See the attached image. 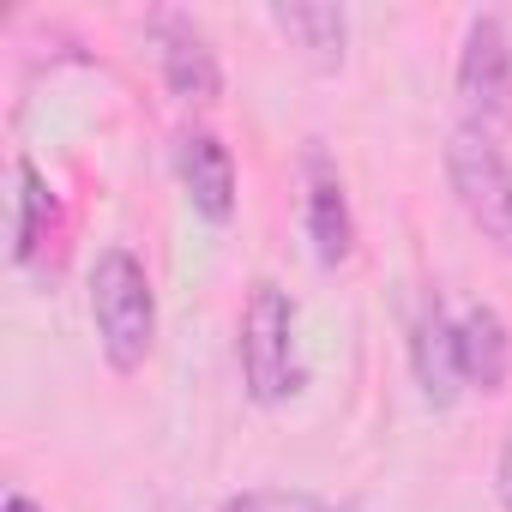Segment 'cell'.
Returning <instances> with one entry per match:
<instances>
[{
	"instance_id": "1",
	"label": "cell",
	"mask_w": 512,
	"mask_h": 512,
	"mask_svg": "<svg viewBox=\"0 0 512 512\" xmlns=\"http://www.w3.org/2000/svg\"><path fill=\"white\" fill-rule=\"evenodd\" d=\"M91 320H97L103 362L115 374H139L151 344H157V290H151L145 266L127 247L97 253V266H91Z\"/></svg>"
},
{
	"instance_id": "2",
	"label": "cell",
	"mask_w": 512,
	"mask_h": 512,
	"mask_svg": "<svg viewBox=\"0 0 512 512\" xmlns=\"http://www.w3.org/2000/svg\"><path fill=\"white\" fill-rule=\"evenodd\" d=\"M235 356H241V386L253 404H284L296 392V302L272 278H260L241 302L235 326Z\"/></svg>"
},
{
	"instance_id": "3",
	"label": "cell",
	"mask_w": 512,
	"mask_h": 512,
	"mask_svg": "<svg viewBox=\"0 0 512 512\" xmlns=\"http://www.w3.org/2000/svg\"><path fill=\"white\" fill-rule=\"evenodd\" d=\"M458 115L464 133L476 139H506L512 133V37L494 13L470 19L464 49H458Z\"/></svg>"
},
{
	"instance_id": "4",
	"label": "cell",
	"mask_w": 512,
	"mask_h": 512,
	"mask_svg": "<svg viewBox=\"0 0 512 512\" xmlns=\"http://www.w3.org/2000/svg\"><path fill=\"white\" fill-rule=\"evenodd\" d=\"M446 181H452L458 211L482 229V241L512 260V163H506V151L494 139H476L458 127L446 145Z\"/></svg>"
},
{
	"instance_id": "5",
	"label": "cell",
	"mask_w": 512,
	"mask_h": 512,
	"mask_svg": "<svg viewBox=\"0 0 512 512\" xmlns=\"http://www.w3.org/2000/svg\"><path fill=\"white\" fill-rule=\"evenodd\" d=\"M151 43H157V67H163V85L169 97L205 109L223 97V67H217V49L205 43V31L181 13H157L151 19Z\"/></svg>"
},
{
	"instance_id": "6",
	"label": "cell",
	"mask_w": 512,
	"mask_h": 512,
	"mask_svg": "<svg viewBox=\"0 0 512 512\" xmlns=\"http://www.w3.org/2000/svg\"><path fill=\"white\" fill-rule=\"evenodd\" d=\"M175 175H181V193L193 199V211L205 223H229L235 217V157L217 133H181L175 139Z\"/></svg>"
},
{
	"instance_id": "7",
	"label": "cell",
	"mask_w": 512,
	"mask_h": 512,
	"mask_svg": "<svg viewBox=\"0 0 512 512\" xmlns=\"http://www.w3.org/2000/svg\"><path fill=\"white\" fill-rule=\"evenodd\" d=\"M410 362H416V386L434 410H452L464 386V362H458V320H446L440 302H428L416 314V332H410Z\"/></svg>"
},
{
	"instance_id": "8",
	"label": "cell",
	"mask_w": 512,
	"mask_h": 512,
	"mask_svg": "<svg viewBox=\"0 0 512 512\" xmlns=\"http://www.w3.org/2000/svg\"><path fill=\"white\" fill-rule=\"evenodd\" d=\"M308 241H314V260L326 272L344 266L350 247H356V217H350L344 181H338L326 151H308Z\"/></svg>"
},
{
	"instance_id": "9",
	"label": "cell",
	"mask_w": 512,
	"mask_h": 512,
	"mask_svg": "<svg viewBox=\"0 0 512 512\" xmlns=\"http://www.w3.org/2000/svg\"><path fill=\"white\" fill-rule=\"evenodd\" d=\"M272 25L284 31V43L314 73L344 67V49H350V13L344 7H332V0H290V7H272Z\"/></svg>"
},
{
	"instance_id": "10",
	"label": "cell",
	"mask_w": 512,
	"mask_h": 512,
	"mask_svg": "<svg viewBox=\"0 0 512 512\" xmlns=\"http://www.w3.org/2000/svg\"><path fill=\"white\" fill-rule=\"evenodd\" d=\"M458 362H464V386L470 392H500L512 374V332L494 308H470L458 320Z\"/></svg>"
},
{
	"instance_id": "11",
	"label": "cell",
	"mask_w": 512,
	"mask_h": 512,
	"mask_svg": "<svg viewBox=\"0 0 512 512\" xmlns=\"http://www.w3.org/2000/svg\"><path fill=\"white\" fill-rule=\"evenodd\" d=\"M13 175H19V193H13V260L31 266L37 247L55 235L61 211H55V193H49V181H43V169H37L31 157H19Z\"/></svg>"
},
{
	"instance_id": "12",
	"label": "cell",
	"mask_w": 512,
	"mask_h": 512,
	"mask_svg": "<svg viewBox=\"0 0 512 512\" xmlns=\"http://www.w3.org/2000/svg\"><path fill=\"white\" fill-rule=\"evenodd\" d=\"M223 512H326V506L314 494H290V488H247Z\"/></svg>"
},
{
	"instance_id": "13",
	"label": "cell",
	"mask_w": 512,
	"mask_h": 512,
	"mask_svg": "<svg viewBox=\"0 0 512 512\" xmlns=\"http://www.w3.org/2000/svg\"><path fill=\"white\" fill-rule=\"evenodd\" d=\"M494 494H500V512H512V434H506L500 464H494Z\"/></svg>"
},
{
	"instance_id": "14",
	"label": "cell",
	"mask_w": 512,
	"mask_h": 512,
	"mask_svg": "<svg viewBox=\"0 0 512 512\" xmlns=\"http://www.w3.org/2000/svg\"><path fill=\"white\" fill-rule=\"evenodd\" d=\"M0 512H49V506H37L31 494H7V506H0Z\"/></svg>"
},
{
	"instance_id": "15",
	"label": "cell",
	"mask_w": 512,
	"mask_h": 512,
	"mask_svg": "<svg viewBox=\"0 0 512 512\" xmlns=\"http://www.w3.org/2000/svg\"><path fill=\"white\" fill-rule=\"evenodd\" d=\"M326 512H362V506H326Z\"/></svg>"
}]
</instances>
